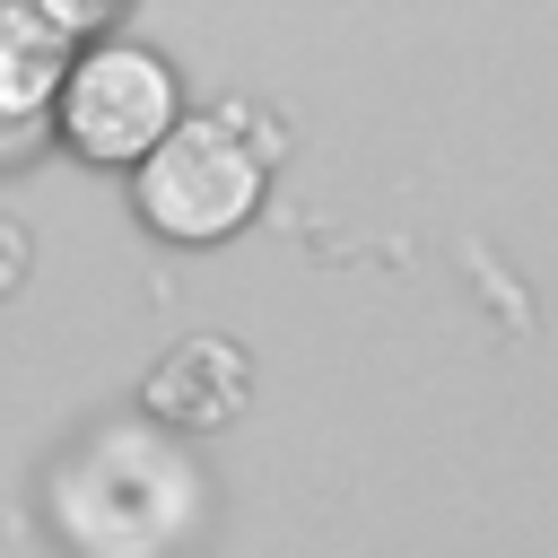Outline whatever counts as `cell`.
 <instances>
[{"label":"cell","instance_id":"8992f818","mask_svg":"<svg viewBox=\"0 0 558 558\" xmlns=\"http://www.w3.org/2000/svg\"><path fill=\"white\" fill-rule=\"evenodd\" d=\"M113 9H122V0H0L9 26L44 35V44H61V52H70V44H78V52L105 44V17H113Z\"/></svg>","mask_w":558,"mask_h":558},{"label":"cell","instance_id":"7a4b0ae2","mask_svg":"<svg viewBox=\"0 0 558 558\" xmlns=\"http://www.w3.org/2000/svg\"><path fill=\"white\" fill-rule=\"evenodd\" d=\"M131 201L174 244H218L262 209V140H244L227 113H183L140 166Z\"/></svg>","mask_w":558,"mask_h":558},{"label":"cell","instance_id":"277c9868","mask_svg":"<svg viewBox=\"0 0 558 558\" xmlns=\"http://www.w3.org/2000/svg\"><path fill=\"white\" fill-rule=\"evenodd\" d=\"M244 392H253V366H244V349L218 340V331L174 340V349L140 375V410H148L166 436H209V427H227V418L244 410Z\"/></svg>","mask_w":558,"mask_h":558},{"label":"cell","instance_id":"5b68a950","mask_svg":"<svg viewBox=\"0 0 558 558\" xmlns=\"http://www.w3.org/2000/svg\"><path fill=\"white\" fill-rule=\"evenodd\" d=\"M61 70H70L61 44H44V35H26V26L0 17V157H17L26 140H44V122L61 105Z\"/></svg>","mask_w":558,"mask_h":558},{"label":"cell","instance_id":"3957f363","mask_svg":"<svg viewBox=\"0 0 558 558\" xmlns=\"http://www.w3.org/2000/svg\"><path fill=\"white\" fill-rule=\"evenodd\" d=\"M61 140L96 166H140L174 122H183V87H174V61L131 44V35H105L87 52H70L61 70V105H52Z\"/></svg>","mask_w":558,"mask_h":558},{"label":"cell","instance_id":"6da1fadb","mask_svg":"<svg viewBox=\"0 0 558 558\" xmlns=\"http://www.w3.org/2000/svg\"><path fill=\"white\" fill-rule=\"evenodd\" d=\"M52 480H78V488H113V514L78 541L87 558H148V549H166V541H183V523L201 514V462L157 427V418H140V427H96V436H78L61 462H52Z\"/></svg>","mask_w":558,"mask_h":558},{"label":"cell","instance_id":"52a82bcc","mask_svg":"<svg viewBox=\"0 0 558 558\" xmlns=\"http://www.w3.org/2000/svg\"><path fill=\"white\" fill-rule=\"evenodd\" d=\"M26 262H35V244H26V227H17L9 209H0V296H9L17 279H26Z\"/></svg>","mask_w":558,"mask_h":558}]
</instances>
